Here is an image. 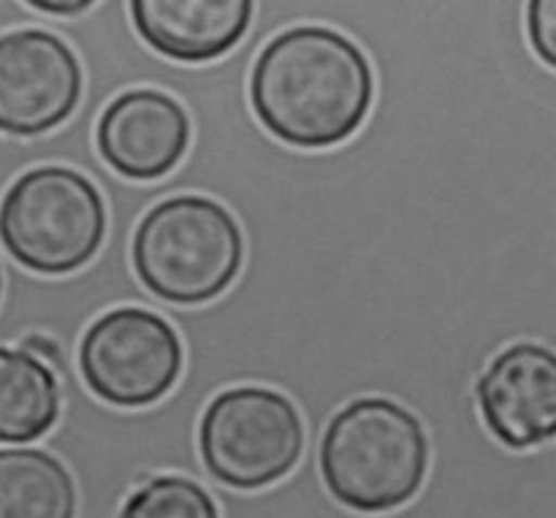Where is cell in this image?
Instances as JSON below:
<instances>
[{"label": "cell", "mask_w": 556, "mask_h": 518, "mask_svg": "<svg viewBox=\"0 0 556 518\" xmlns=\"http://www.w3.org/2000/svg\"><path fill=\"white\" fill-rule=\"evenodd\" d=\"M372 98L367 54L320 25H299L271 38L250 76V101L261 125L304 150L351 139L367 119Z\"/></svg>", "instance_id": "obj_1"}, {"label": "cell", "mask_w": 556, "mask_h": 518, "mask_svg": "<svg viewBox=\"0 0 556 518\" xmlns=\"http://www.w3.org/2000/svg\"><path fill=\"white\" fill-rule=\"evenodd\" d=\"M421 421L380 396L356 400L331 418L320 443V476L337 503L380 514L416 497L427 478Z\"/></svg>", "instance_id": "obj_2"}, {"label": "cell", "mask_w": 556, "mask_h": 518, "mask_svg": "<svg viewBox=\"0 0 556 518\" xmlns=\"http://www.w3.org/2000/svg\"><path fill=\"white\" fill-rule=\"evenodd\" d=\"M244 239L231 212L206 195L152 206L134 237V266L150 293L172 304L220 296L242 269Z\"/></svg>", "instance_id": "obj_3"}, {"label": "cell", "mask_w": 556, "mask_h": 518, "mask_svg": "<svg viewBox=\"0 0 556 518\" xmlns=\"http://www.w3.org/2000/svg\"><path fill=\"white\" fill-rule=\"evenodd\" d=\"M103 237V195L74 168H30L0 201V242L16 264L38 275L81 269L96 258Z\"/></svg>", "instance_id": "obj_4"}, {"label": "cell", "mask_w": 556, "mask_h": 518, "mask_svg": "<svg viewBox=\"0 0 556 518\" xmlns=\"http://www.w3.org/2000/svg\"><path fill=\"white\" fill-rule=\"evenodd\" d=\"M199 448L206 470L233 489H264L286 478L304 451V424L286 394L242 386L204 410Z\"/></svg>", "instance_id": "obj_5"}, {"label": "cell", "mask_w": 556, "mask_h": 518, "mask_svg": "<svg viewBox=\"0 0 556 518\" xmlns=\"http://www.w3.org/2000/svg\"><path fill=\"white\" fill-rule=\"evenodd\" d=\"M87 389L114 407H147L168 394L182 372V342L166 318L119 307L87 329L79 348Z\"/></svg>", "instance_id": "obj_6"}, {"label": "cell", "mask_w": 556, "mask_h": 518, "mask_svg": "<svg viewBox=\"0 0 556 518\" xmlns=\"http://www.w3.org/2000/svg\"><path fill=\"white\" fill-rule=\"evenodd\" d=\"M74 49L47 30L0 36V134L38 136L74 114L81 98Z\"/></svg>", "instance_id": "obj_7"}, {"label": "cell", "mask_w": 556, "mask_h": 518, "mask_svg": "<svg viewBox=\"0 0 556 518\" xmlns=\"http://www.w3.org/2000/svg\"><path fill=\"white\" fill-rule=\"evenodd\" d=\"M483 424L505 448L525 451L556 432V358L548 348L521 342L500 353L478 380Z\"/></svg>", "instance_id": "obj_8"}, {"label": "cell", "mask_w": 556, "mask_h": 518, "mask_svg": "<svg viewBox=\"0 0 556 518\" xmlns=\"http://www.w3.org/2000/svg\"><path fill=\"white\" fill-rule=\"evenodd\" d=\"M96 139L114 172L147 182L179 166L190 147V119L166 92L136 87L103 109Z\"/></svg>", "instance_id": "obj_9"}, {"label": "cell", "mask_w": 556, "mask_h": 518, "mask_svg": "<svg viewBox=\"0 0 556 518\" xmlns=\"http://www.w3.org/2000/svg\"><path fill=\"white\" fill-rule=\"evenodd\" d=\"M130 20L157 54L206 63L242 41L253 22V0H130Z\"/></svg>", "instance_id": "obj_10"}, {"label": "cell", "mask_w": 556, "mask_h": 518, "mask_svg": "<svg viewBox=\"0 0 556 518\" xmlns=\"http://www.w3.org/2000/svg\"><path fill=\"white\" fill-rule=\"evenodd\" d=\"M60 386L27 348H0V443H33L58 424Z\"/></svg>", "instance_id": "obj_11"}, {"label": "cell", "mask_w": 556, "mask_h": 518, "mask_svg": "<svg viewBox=\"0 0 556 518\" xmlns=\"http://www.w3.org/2000/svg\"><path fill=\"white\" fill-rule=\"evenodd\" d=\"M76 489L54 456L33 448L0 451V518H71Z\"/></svg>", "instance_id": "obj_12"}, {"label": "cell", "mask_w": 556, "mask_h": 518, "mask_svg": "<svg viewBox=\"0 0 556 518\" xmlns=\"http://www.w3.org/2000/svg\"><path fill=\"white\" fill-rule=\"evenodd\" d=\"M128 518H215L210 494L188 478L163 476L147 483L123 508Z\"/></svg>", "instance_id": "obj_13"}, {"label": "cell", "mask_w": 556, "mask_h": 518, "mask_svg": "<svg viewBox=\"0 0 556 518\" xmlns=\"http://www.w3.org/2000/svg\"><path fill=\"white\" fill-rule=\"evenodd\" d=\"M527 27L535 52L548 68L556 65V0H530L527 5Z\"/></svg>", "instance_id": "obj_14"}, {"label": "cell", "mask_w": 556, "mask_h": 518, "mask_svg": "<svg viewBox=\"0 0 556 518\" xmlns=\"http://www.w3.org/2000/svg\"><path fill=\"white\" fill-rule=\"evenodd\" d=\"M30 3L33 9L47 11V14H58V16H74L81 14L85 9H90L96 0H25Z\"/></svg>", "instance_id": "obj_15"}, {"label": "cell", "mask_w": 556, "mask_h": 518, "mask_svg": "<svg viewBox=\"0 0 556 518\" xmlns=\"http://www.w3.org/2000/svg\"><path fill=\"white\" fill-rule=\"evenodd\" d=\"M25 348H27V351L38 353V356L58 358V345H54L52 340H43V337H27Z\"/></svg>", "instance_id": "obj_16"}, {"label": "cell", "mask_w": 556, "mask_h": 518, "mask_svg": "<svg viewBox=\"0 0 556 518\" xmlns=\"http://www.w3.org/2000/svg\"><path fill=\"white\" fill-rule=\"evenodd\" d=\"M0 293H3V271H0Z\"/></svg>", "instance_id": "obj_17"}]
</instances>
